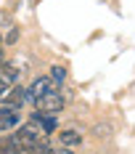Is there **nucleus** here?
Returning <instances> with one entry per match:
<instances>
[{
    "label": "nucleus",
    "mask_w": 135,
    "mask_h": 154,
    "mask_svg": "<svg viewBox=\"0 0 135 154\" xmlns=\"http://www.w3.org/2000/svg\"><path fill=\"white\" fill-rule=\"evenodd\" d=\"M58 136H61V146H66V149L82 143V133H77V130H61Z\"/></svg>",
    "instance_id": "obj_5"
},
{
    "label": "nucleus",
    "mask_w": 135,
    "mask_h": 154,
    "mask_svg": "<svg viewBox=\"0 0 135 154\" xmlns=\"http://www.w3.org/2000/svg\"><path fill=\"white\" fill-rule=\"evenodd\" d=\"M5 66V53H3V48H0V69Z\"/></svg>",
    "instance_id": "obj_8"
},
{
    "label": "nucleus",
    "mask_w": 135,
    "mask_h": 154,
    "mask_svg": "<svg viewBox=\"0 0 135 154\" xmlns=\"http://www.w3.org/2000/svg\"><path fill=\"white\" fill-rule=\"evenodd\" d=\"M34 106H37V114H58L61 106H64V98H61L58 91H50L48 96H43L40 101H34Z\"/></svg>",
    "instance_id": "obj_1"
},
{
    "label": "nucleus",
    "mask_w": 135,
    "mask_h": 154,
    "mask_svg": "<svg viewBox=\"0 0 135 154\" xmlns=\"http://www.w3.org/2000/svg\"><path fill=\"white\" fill-rule=\"evenodd\" d=\"M50 154H72V149H66V146H58V149H50Z\"/></svg>",
    "instance_id": "obj_7"
},
{
    "label": "nucleus",
    "mask_w": 135,
    "mask_h": 154,
    "mask_svg": "<svg viewBox=\"0 0 135 154\" xmlns=\"http://www.w3.org/2000/svg\"><path fill=\"white\" fill-rule=\"evenodd\" d=\"M27 98H29V96H27V91H24V88H19V85H14L11 91H8L5 96H3V104H5V106H14V109H19L21 104H24V101H27Z\"/></svg>",
    "instance_id": "obj_4"
},
{
    "label": "nucleus",
    "mask_w": 135,
    "mask_h": 154,
    "mask_svg": "<svg viewBox=\"0 0 135 154\" xmlns=\"http://www.w3.org/2000/svg\"><path fill=\"white\" fill-rule=\"evenodd\" d=\"M16 125H19V109H14V106H3V109H0V133H8V130H14Z\"/></svg>",
    "instance_id": "obj_3"
},
{
    "label": "nucleus",
    "mask_w": 135,
    "mask_h": 154,
    "mask_svg": "<svg viewBox=\"0 0 135 154\" xmlns=\"http://www.w3.org/2000/svg\"><path fill=\"white\" fill-rule=\"evenodd\" d=\"M50 91H58V85H56L50 77H37V80L29 85L27 96H29V101H40V98H43V96H48Z\"/></svg>",
    "instance_id": "obj_2"
},
{
    "label": "nucleus",
    "mask_w": 135,
    "mask_h": 154,
    "mask_svg": "<svg viewBox=\"0 0 135 154\" xmlns=\"http://www.w3.org/2000/svg\"><path fill=\"white\" fill-rule=\"evenodd\" d=\"M50 80H53L56 85H61V82L66 80V69H64L61 64H56V66H50Z\"/></svg>",
    "instance_id": "obj_6"
}]
</instances>
